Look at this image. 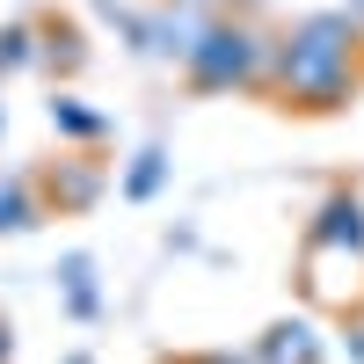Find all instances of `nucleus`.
Returning a JSON list of instances; mask_svg holds the SVG:
<instances>
[{"label": "nucleus", "instance_id": "nucleus-1", "mask_svg": "<svg viewBox=\"0 0 364 364\" xmlns=\"http://www.w3.org/2000/svg\"><path fill=\"white\" fill-rule=\"evenodd\" d=\"M350 44H357V22L350 15H314L299 22L284 51H277V87L306 109H336L343 87H350Z\"/></svg>", "mask_w": 364, "mask_h": 364}, {"label": "nucleus", "instance_id": "nucleus-3", "mask_svg": "<svg viewBox=\"0 0 364 364\" xmlns=\"http://www.w3.org/2000/svg\"><path fill=\"white\" fill-rule=\"evenodd\" d=\"M132 37L154 51V58H190V44H197V22L190 15H175V0L161 15H146V22H132Z\"/></svg>", "mask_w": 364, "mask_h": 364}, {"label": "nucleus", "instance_id": "nucleus-6", "mask_svg": "<svg viewBox=\"0 0 364 364\" xmlns=\"http://www.w3.org/2000/svg\"><path fill=\"white\" fill-rule=\"evenodd\" d=\"M51 132H66V139H102V117L80 109L73 95H58V102H51Z\"/></svg>", "mask_w": 364, "mask_h": 364}, {"label": "nucleus", "instance_id": "nucleus-4", "mask_svg": "<svg viewBox=\"0 0 364 364\" xmlns=\"http://www.w3.org/2000/svg\"><path fill=\"white\" fill-rule=\"evenodd\" d=\"M314 336L306 328H269V343H262V364H314Z\"/></svg>", "mask_w": 364, "mask_h": 364}, {"label": "nucleus", "instance_id": "nucleus-7", "mask_svg": "<svg viewBox=\"0 0 364 364\" xmlns=\"http://www.w3.org/2000/svg\"><path fill=\"white\" fill-rule=\"evenodd\" d=\"M22 226H37V197L22 182H0V233H22Z\"/></svg>", "mask_w": 364, "mask_h": 364}, {"label": "nucleus", "instance_id": "nucleus-8", "mask_svg": "<svg viewBox=\"0 0 364 364\" xmlns=\"http://www.w3.org/2000/svg\"><path fill=\"white\" fill-rule=\"evenodd\" d=\"M87 277H95L87 255H73V262H66V306H73V314H95V284H87Z\"/></svg>", "mask_w": 364, "mask_h": 364}, {"label": "nucleus", "instance_id": "nucleus-2", "mask_svg": "<svg viewBox=\"0 0 364 364\" xmlns=\"http://www.w3.org/2000/svg\"><path fill=\"white\" fill-rule=\"evenodd\" d=\"M255 58H262V37L255 29H197V44H190V80L197 87H240V80H255Z\"/></svg>", "mask_w": 364, "mask_h": 364}, {"label": "nucleus", "instance_id": "nucleus-9", "mask_svg": "<svg viewBox=\"0 0 364 364\" xmlns=\"http://www.w3.org/2000/svg\"><path fill=\"white\" fill-rule=\"evenodd\" d=\"M161 175H168L161 154H139V168L124 175V197H154V190H161Z\"/></svg>", "mask_w": 364, "mask_h": 364}, {"label": "nucleus", "instance_id": "nucleus-5", "mask_svg": "<svg viewBox=\"0 0 364 364\" xmlns=\"http://www.w3.org/2000/svg\"><path fill=\"white\" fill-rule=\"evenodd\" d=\"M314 240H350V248H357V240H364V211H357L350 197H336V204L321 211V226H314Z\"/></svg>", "mask_w": 364, "mask_h": 364}]
</instances>
